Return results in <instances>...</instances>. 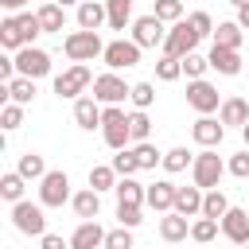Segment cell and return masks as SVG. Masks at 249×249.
<instances>
[{
  "mask_svg": "<svg viewBox=\"0 0 249 249\" xmlns=\"http://www.w3.org/2000/svg\"><path fill=\"white\" fill-rule=\"evenodd\" d=\"M191 233V226H187V214H179V210H167V218H160V237L163 241H183Z\"/></svg>",
  "mask_w": 249,
  "mask_h": 249,
  "instance_id": "obj_23",
  "label": "cell"
},
{
  "mask_svg": "<svg viewBox=\"0 0 249 249\" xmlns=\"http://www.w3.org/2000/svg\"><path fill=\"white\" fill-rule=\"evenodd\" d=\"M191 237H195V241H202V245H206V241H214V237H218V218H206V214H202L198 222H191Z\"/></svg>",
  "mask_w": 249,
  "mask_h": 249,
  "instance_id": "obj_36",
  "label": "cell"
},
{
  "mask_svg": "<svg viewBox=\"0 0 249 249\" xmlns=\"http://www.w3.org/2000/svg\"><path fill=\"white\" fill-rule=\"evenodd\" d=\"M105 12H109V27L124 31V23L132 19V0H105Z\"/></svg>",
  "mask_w": 249,
  "mask_h": 249,
  "instance_id": "obj_27",
  "label": "cell"
},
{
  "mask_svg": "<svg viewBox=\"0 0 249 249\" xmlns=\"http://www.w3.org/2000/svg\"><path fill=\"white\" fill-rule=\"evenodd\" d=\"M241 35H245V27H241L237 19L214 27V43H218V47H241Z\"/></svg>",
  "mask_w": 249,
  "mask_h": 249,
  "instance_id": "obj_28",
  "label": "cell"
},
{
  "mask_svg": "<svg viewBox=\"0 0 249 249\" xmlns=\"http://www.w3.org/2000/svg\"><path fill=\"white\" fill-rule=\"evenodd\" d=\"M136 160H140V171L144 167H156V163H163V152H156V144H148V140H136Z\"/></svg>",
  "mask_w": 249,
  "mask_h": 249,
  "instance_id": "obj_37",
  "label": "cell"
},
{
  "mask_svg": "<svg viewBox=\"0 0 249 249\" xmlns=\"http://www.w3.org/2000/svg\"><path fill=\"white\" fill-rule=\"evenodd\" d=\"M101 23H109V12H105V4H97V0H82V4H78V27H89V31H97Z\"/></svg>",
  "mask_w": 249,
  "mask_h": 249,
  "instance_id": "obj_20",
  "label": "cell"
},
{
  "mask_svg": "<svg viewBox=\"0 0 249 249\" xmlns=\"http://www.w3.org/2000/svg\"><path fill=\"white\" fill-rule=\"evenodd\" d=\"M58 4H62V8H66V4H74V0H58Z\"/></svg>",
  "mask_w": 249,
  "mask_h": 249,
  "instance_id": "obj_54",
  "label": "cell"
},
{
  "mask_svg": "<svg viewBox=\"0 0 249 249\" xmlns=\"http://www.w3.org/2000/svg\"><path fill=\"white\" fill-rule=\"evenodd\" d=\"M226 210H230V198H226V195H222L218 187H210V191L202 195V214H206V218H218V222H222V214H226Z\"/></svg>",
  "mask_w": 249,
  "mask_h": 249,
  "instance_id": "obj_30",
  "label": "cell"
},
{
  "mask_svg": "<svg viewBox=\"0 0 249 249\" xmlns=\"http://www.w3.org/2000/svg\"><path fill=\"white\" fill-rule=\"evenodd\" d=\"M187 19H191V27H195L198 35H214V19H210L206 12H191Z\"/></svg>",
  "mask_w": 249,
  "mask_h": 249,
  "instance_id": "obj_47",
  "label": "cell"
},
{
  "mask_svg": "<svg viewBox=\"0 0 249 249\" xmlns=\"http://www.w3.org/2000/svg\"><path fill=\"white\" fill-rule=\"evenodd\" d=\"M113 167H117V175H136V171H140V160H136V152H132V148H117Z\"/></svg>",
  "mask_w": 249,
  "mask_h": 249,
  "instance_id": "obj_35",
  "label": "cell"
},
{
  "mask_svg": "<svg viewBox=\"0 0 249 249\" xmlns=\"http://www.w3.org/2000/svg\"><path fill=\"white\" fill-rule=\"evenodd\" d=\"M16 70L27 74V78H43V74H51V54L27 43V47L16 51Z\"/></svg>",
  "mask_w": 249,
  "mask_h": 249,
  "instance_id": "obj_11",
  "label": "cell"
},
{
  "mask_svg": "<svg viewBox=\"0 0 249 249\" xmlns=\"http://www.w3.org/2000/svg\"><path fill=\"white\" fill-rule=\"evenodd\" d=\"M132 226H121V230H109L105 233V245L109 249H132V233H128Z\"/></svg>",
  "mask_w": 249,
  "mask_h": 249,
  "instance_id": "obj_45",
  "label": "cell"
},
{
  "mask_svg": "<svg viewBox=\"0 0 249 249\" xmlns=\"http://www.w3.org/2000/svg\"><path fill=\"white\" fill-rule=\"evenodd\" d=\"M144 202H148L152 210H171V206H175V183H167V179L152 183L148 195H144Z\"/></svg>",
  "mask_w": 249,
  "mask_h": 249,
  "instance_id": "obj_21",
  "label": "cell"
},
{
  "mask_svg": "<svg viewBox=\"0 0 249 249\" xmlns=\"http://www.w3.org/2000/svg\"><path fill=\"white\" fill-rule=\"evenodd\" d=\"M132 39L140 43V47H163V39H167V27H163V19L152 12V16H140V19H132Z\"/></svg>",
  "mask_w": 249,
  "mask_h": 249,
  "instance_id": "obj_10",
  "label": "cell"
},
{
  "mask_svg": "<svg viewBox=\"0 0 249 249\" xmlns=\"http://www.w3.org/2000/svg\"><path fill=\"white\" fill-rule=\"evenodd\" d=\"M89 187L113 191V187H117V167H113V163H93V167H89Z\"/></svg>",
  "mask_w": 249,
  "mask_h": 249,
  "instance_id": "obj_29",
  "label": "cell"
},
{
  "mask_svg": "<svg viewBox=\"0 0 249 249\" xmlns=\"http://www.w3.org/2000/svg\"><path fill=\"white\" fill-rule=\"evenodd\" d=\"M70 245L74 249H97V245H105V230L97 226V218H82V226L74 230Z\"/></svg>",
  "mask_w": 249,
  "mask_h": 249,
  "instance_id": "obj_17",
  "label": "cell"
},
{
  "mask_svg": "<svg viewBox=\"0 0 249 249\" xmlns=\"http://www.w3.org/2000/svg\"><path fill=\"white\" fill-rule=\"evenodd\" d=\"M128 101H132L136 109H148V105L156 101V89H152V82H136V86L128 89Z\"/></svg>",
  "mask_w": 249,
  "mask_h": 249,
  "instance_id": "obj_40",
  "label": "cell"
},
{
  "mask_svg": "<svg viewBox=\"0 0 249 249\" xmlns=\"http://www.w3.org/2000/svg\"><path fill=\"white\" fill-rule=\"evenodd\" d=\"M39 23H43V31H62V27H66V12H62V4H58V0L43 4V8H39Z\"/></svg>",
  "mask_w": 249,
  "mask_h": 249,
  "instance_id": "obj_26",
  "label": "cell"
},
{
  "mask_svg": "<svg viewBox=\"0 0 249 249\" xmlns=\"http://www.w3.org/2000/svg\"><path fill=\"white\" fill-rule=\"evenodd\" d=\"M19 124H23V105H19V101H8V105L0 109V128L12 132V128H19Z\"/></svg>",
  "mask_w": 249,
  "mask_h": 249,
  "instance_id": "obj_41",
  "label": "cell"
},
{
  "mask_svg": "<svg viewBox=\"0 0 249 249\" xmlns=\"http://www.w3.org/2000/svg\"><path fill=\"white\" fill-rule=\"evenodd\" d=\"M101 132H105V144L117 152V148H128L132 140V128H128V113L121 105H105L101 109Z\"/></svg>",
  "mask_w": 249,
  "mask_h": 249,
  "instance_id": "obj_3",
  "label": "cell"
},
{
  "mask_svg": "<svg viewBox=\"0 0 249 249\" xmlns=\"http://www.w3.org/2000/svg\"><path fill=\"white\" fill-rule=\"evenodd\" d=\"M19 31H23V43H31L35 35H43V23H39V12H19Z\"/></svg>",
  "mask_w": 249,
  "mask_h": 249,
  "instance_id": "obj_38",
  "label": "cell"
},
{
  "mask_svg": "<svg viewBox=\"0 0 249 249\" xmlns=\"http://www.w3.org/2000/svg\"><path fill=\"white\" fill-rule=\"evenodd\" d=\"M187 163H195V156L187 152V148H171V152H163V167L175 175V171H183Z\"/></svg>",
  "mask_w": 249,
  "mask_h": 249,
  "instance_id": "obj_42",
  "label": "cell"
},
{
  "mask_svg": "<svg viewBox=\"0 0 249 249\" xmlns=\"http://www.w3.org/2000/svg\"><path fill=\"white\" fill-rule=\"evenodd\" d=\"M66 198H74L66 171H47V175L39 179V202H43V206H62Z\"/></svg>",
  "mask_w": 249,
  "mask_h": 249,
  "instance_id": "obj_8",
  "label": "cell"
},
{
  "mask_svg": "<svg viewBox=\"0 0 249 249\" xmlns=\"http://www.w3.org/2000/svg\"><path fill=\"white\" fill-rule=\"evenodd\" d=\"M39 241H43V249H62V237L58 233H43Z\"/></svg>",
  "mask_w": 249,
  "mask_h": 249,
  "instance_id": "obj_49",
  "label": "cell"
},
{
  "mask_svg": "<svg viewBox=\"0 0 249 249\" xmlns=\"http://www.w3.org/2000/svg\"><path fill=\"white\" fill-rule=\"evenodd\" d=\"M183 74V58H175V54H163L160 62H156V78L160 82H175Z\"/></svg>",
  "mask_w": 249,
  "mask_h": 249,
  "instance_id": "obj_34",
  "label": "cell"
},
{
  "mask_svg": "<svg viewBox=\"0 0 249 249\" xmlns=\"http://www.w3.org/2000/svg\"><path fill=\"white\" fill-rule=\"evenodd\" d=\"M62 51H66L70 62H93L97 54H105V43H101L97 31L82 27V31H70V35L62 39Z\"/></svg>",
  "mask_w": 249,
  "mask_h": 249,
  "instance_id": "obj_1",
  "label": "cell"
},
{
  "mask_svg": "<svg viewBox=\"0 0 249 249\" xmlns=\"http://www.w3.org/2000/svg\"><path fill=\"white\" fill-rule=\"evenodd\" d=\"M0 43H4L8 51H19V47H27V43H23V31H19V19H16V16H8V19L0 23Z\"/></svg>",
  "mask_w": 249,
  "mask_h": 249,
  "instance_id": "obj_31",
  "label": "cell"
},
{
  "mask_svg": "<svg viewBox=\"0 0 249 249\" xmlns=\"http://www.w3.org/2000/svg\"><path fill=\"white\" fill-rule=\"evenodd\" d=\"M128 128H132V140H148V132H152V121H148V113H144V109L128 113Z\"/></svg>",
  "mask_w": 249,
  "mask_h": 249,
  "instance_id": "obj_43",
  "label": "cell"
},
{
  "mask_svg": "<svg viewBox=\"0 0 249 249\" xmlns=\"http://www.w3.org/2000/svg\"><path fill=\"white\" fill-rule=\"evenodd\" d=\"M128 89H132V86H124V78H117L113 70L93 78V97H97L101 105H121V101L128 97Z\"/></svg>",
  "mask_w": 249,
  "mask_h": 249,
  "instance_id": "obj_12",
  "label": "cell"
},
{
  "mask_svg": "<svg viewBox=\"0 0 249 249\" xmlns=\"http://www.w3.org/2000/svg\"><path fill=\"white\" fill-rule=\"evenodd\" d=\"M0 4H4L8 12H23V8H27V0H0Z\"/></svg>",
  "mask_w": 249,
  "mask_h": 249,
  "instance_id": "obj_50",
  "label": "cell"
},
{
  "mask_svg": "<svg viewBox=\"0 0 249 249\" xmlns=\"http://www.w3.org/2000/svg\"><path fill=\"white\" fill-rule=\"evenodd\" d=\"M210 70V58H202L198 51H191V54H183V74L187 78H202Z\"/></svg>",
  "mask_w": 249,
  "mask_h": 249,
  "instance_id": "obj_39",
  "label": "cell"
},
{
  "mask_svg": "<svg viewBox=\"0 0 249 249\" xmlns=\"http://www.w3.org/2000/svg\"><path fill=\"white\" fill-rule=\"evenodd\" d=\"M31 97H35V78H27V74H16V78L8 82V101L31 105Z\"/></svg>",
  "mask_w": 249,
  "mask_h": 249,
  "instance_id": "obj_24",
  "label": "cell"
},
{
  "mask_svg": "<svg viewBox=\"0 0 249 249\" xmlns=\"http://www.w3.org/2000/svg\"><path fill=\"white\" fill-rule=\"evenodd\" d=\"M198 39H202V35L191 27V19H175L171 31H167V39H163V54L183 58V54H191V51L198 47Z\"/></svg>",
  "mask_w": 249,
  "mask_h": 249,
  "instance_id": "obj_4",
  "label": "cell"
},
{
  "mask_svg": "<svg viewBox=\"0 0 249 249\" xmlns=\"http://www.w3.org/2000/svg\"><path fill=\"white\" fill-rule=\"evenodd\" d=\"M230 4H233V8H245V4H249V0H230Z\"/></svg>",
  "mask_w": 249,
  "mask_h": 249,
  "instance_id": "obj_53",
  "label": "cell"
},
{
  "mask_svg": "<svg viewBox=\"0 0 249 249\" xmlns=\"http://www.w3.org/2000/svg\"><path fill=\"white\" fill-rule=\"evenodd\" d=\"M206 58H210V70H218V74H230V78L241 74V54H237V47H218V43H214Z\"/></svg>",
  "mask_w": 249,
  "mask_h": 249,
  "instance_id": "obj_15",
  "label": "cell"
},
{
  "mask_svg": "<svg viewBox=\"0 0 249 249\" xmlns=\"http://www.w3.org/2000/svg\"><path fill=\"white\" fill-rule=\"evenodd\" d=\"M191 136H195V144H202V148H218L222 136H226V124H222V117L214 121L210 113H198V121L191 124Z\"/></svg>",
  "mask_w": 249,
  "mask_h": 249,
  "instance_id": "obj_13",
  "label": "cell"
},
{
  "mask_svg": "<svg viewBox=\"0 0 249 249\" xmlns=\"http://www.w3.org/2000/svg\"><path fill=\"white\" fill-rule=\"evenodd\" d=\"M74 121H78V128L93 132L101 124V101L97 97H74Z\"/></svg>",
  "mask_w": 249,
  "mask_h": 249,
  "instance_id": "obj_16",
  "label": "cell"
},
{
  "mask_svg": "<svg viewBox=\"0 0 249 249\" xmlns=\"http://www.w3.org/2000/svg\"><path fill=\"white\" fill-rule=\"evenodd\" d=\"M222 233H226L233 245H245V241H249V214L237 210V206H230V210L222 214Z\"/></svg>",
  "mask_w": 249,
  "mask_h": 249,
  "instance_id": "obj_14",
  "label": "cell"
},
{
  "mask_svg": "<svg viewBox=\"0 0 249 249\" xmlns=\"http://www.w3.org/2000/svg\"><path fill=\"white\" fill-rule=\"evenodd\" d=\"M218 117H222V124H245L249 121V101L245 97H222V105H218Z\"/></svg>",
  "mask_w": 249,
  "mask_h": 249,
  "instance_id": "obj_19",
  "label": "cell"
},
{
  "mask_svg": "<svg viewBox=\"0 0 249 249\" xmlns=\"http://www.w3.org/2000/svg\"><path fill=\"white\" fill-rule=\"evenodd\" d=\"M23 183H27V179H23L19 171H4V175H0V195H4L8 202H19V198H23Z\"/></svg>",
  "mask_w": 249,
  "mask_h": 249,
  "instance_id": "obj_32",
  "label": "cell"
},
{
  "mask_svg": "<svg viewBox=\"0 0 249 249\" xmlns=\"http://www.w3.org/2000/svg\"><path fill=\"white\" fill-rule=\"evenodd\" d=\"M230 175H249V144H245V152H237L233 160H230Z\"/></svg>",
  "mask_w": 249,
  "mask_h": 249,
  "instance_id": "obj_48",
  "label": "cell"
},
{
  "mask_svg": "<svg viewBox=\"0 0 249 249\" xmlns=\"http://www.w3.org/2000/svg\"><path fill=\"white\" fill-rule=\"evenodd\" d=\"M12 222H16V230L19 233H31V237H43L47 233V218H43V202L35 206V202H12Z\"/></svg>",
  "mask_w": 249,
  "mask_h": 249,
  "instance_id": "obj_5",
  "label": "cell"
},
{
  "mask_svg": "<svg viewBox=\"0 0 249 249\" xmlns=\"http://www.w3.org/2000/svg\"><path fill=\"white\" fill-rule=\"evenodd\" d=\"M117 218H121V226H140L144 222L136 202H117Z\"/></svg>",
  "mask_w": 249,
  "mask_h": 249,
  "instance_id": "obj_46",
  "label": "cell"
},
{
  "mask_svg": "<svg viewBox=\"0 0 249 249\" xmlns=\"http://www.w3.org/2000/svg\"><path fill=\"white\" fill-rule=\"evenodd\" d=\"M171 210H179V214H187V218H195V214H202V187L195 183V187H175V206Z\"/></svg>",
  "mask_w": 249,
  "mask_h": 249,
  "instance_id": "obj_18",
  "label": "cell"
},
{
  "mask_svg": "<svg viewBox=\"0 0 249 249\" xmlns=\"http://www.w3.org/2000/svg\"><path fill=\"white\" fill-rule=\"evenodd\" d=\"M226 171H230V163H222V156H218L214 148H202V152L195 156V163H191V179H195V183H198L202 191L218 187Z\"/></svg>",
  "mask_w": 249,
  "mask_h": 249,
  "instance_id": "obj_2",
  "label": "cell"
},
{
  "mask_svg": "<svg viewBox=\"0 0 249 249\" xmlns=\"http://www.w3.org/2000/svg\"><path fill=\"white\" fill-rule=\"evenodd\" d=\"M237 23L249 31V4H245V8H237Z\"/></svg>",
  "mask_w": 249,
  "mask_h": 249,
  "instance_id": "obj_51",
  "label": "cell"
},
{
  "mask_svg": "<svg viewBox=\"0 0 249 249\" xmlns=\"http://www.w3.org/2000/svg\"><path fill=\"white\" fill-rule=\"evenodd\" d=\"M93 82V74H89V66L86 62H74L70 70H62L58 78H54V93L58 97H82V89Z\"/></svg>",
  "mask_w": 249,
  "mask_h": 249,
  "instance_id": "obj_7",
  "label": "cell"
},
{
  "mask_svg": "<svg viewBox=\"0 0 249 249\" xmlns=\"http://www.w3.org/2000/svg\"><path fill=\"white\" fill-rule=\"evenodd\" d=\"M16 171H19L23 179H43V175H47V167H43V156H39V152H23Z\"/></svg>",
  "mask_w": 249,
  "mask_h": 249,
  "instance_id": "obj_33",
  "label": "cell"
},
{
  "mask_svg": "<svg viewBox=\"0 0 249 249\" xmlns=\"http://www.w3.org/2000/svg\"><path fill=\"white\" fill-rule=\"evenodd\" d=\"M187 105H191L195 113H214V109L222 105L218 86H210L206 78H191V86H187Z\"/></svg>",
  "mask_w": 249,
  "mask_h": 249,
  "instance_id": "obj_9",
  "label": "cell"
},
{
  "mask_svg": "<svg viewBox=\"0 0 249 249\" xmlns=\"http://www.w3.org/2000/svg\"><path fill=\"white\" fill-rule=\"evenodd\" d=\"M156 16L163 23H175V19H183V4L179 0H156Z\"/></svg>",
  "mask_w": 249,
  "mask_h": 249,
  "instance_id": "obj_44",
  "label": "cell"
},
{
  "mask_svg": "<svg viewBox=\"0 0 249 249\" xmlns=\"http://www.w3.org/2000/svg\"><path fill=\"white\" fill-rule=\"evenodd\" d=\"M113 191H117V202H136V206H140V202H144V195H148V187H144V183H136L132 175H121V183H117Z\"/></svg>",
  "mask_w": 249,
  "mask_h": 249,
  "instance_id": "obj_25",
  "label": "cell"
},
{
  "mask_svg": "<svg viewBox=\"0 0 249 249\" xmlns=\"http://www.w3.org/2000/svg\"><path fill=\"white\" fill-rule=\"evenodd\" d=\"M140 51H144V47H140L136 39H113V43H105V54H101V58H105L109 70H128V66L140 62Z\"/></svg>",
  "mask_w": 249,
  "mask_h": 249,
  "instance_id": "obj_6",
  "label": "cell"
},
{
  "mask_svg": "<svg viewBox=\"0 0 249 249\" xmlns=\"http://www.w3.org/2000/svg\"><path fill=\"white\" fill-rule=\"evenodd\" d=\"M70 202H74V214H78V218H97V214H101V191H97V187L78 191Z\"/></svg>",
  "mask_w": 249,
  "mask_h": 249,
  "instance_id": "obj_22",
  "label": "cell"
},
{
  "mask_svg": "<svg viewBox=\"0 0 249 249\" xmlns=\"http://www.w3.org/2000/svg\"><path fill=\"white\" fill-rule=\"evenodd\" d=\"M241 136H245V144H249V121H245V124H241Z\"/></svg>",
  "mask_w": 249,
  "mask_h": 249,
  "instance_id": "obj_52",
  "label": "cell"
}]
</instances>
